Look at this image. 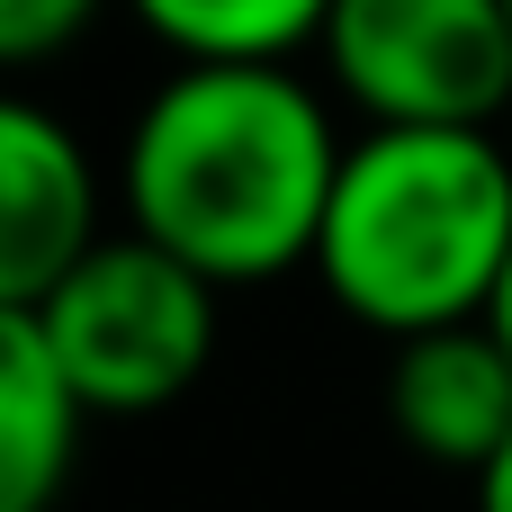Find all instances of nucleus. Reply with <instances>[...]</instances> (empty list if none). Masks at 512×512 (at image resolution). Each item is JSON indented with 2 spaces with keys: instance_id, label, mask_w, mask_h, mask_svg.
Wrapping results in <instances>:
<instances>
[{
  "instance_id": "1",
  "label": "nucleus",
  "mask_w": 512,
  "mask_h": 512,
  "mask_svg": "<svg viewBox=\"0 0 512 512\" xmlns=\"http://www.w3.org/2000/svg\"><path fill=\"white\" fill-rule=\"evenodd\" d=\"M342 153L333 99L306 72L180 63L117 144V216L216 288H261L315 261Z\"/></svg>"
},
{
  "instance_id": "3",
  "label": "nucleus",
  "mask_w": 512,
  "mask_h": 512,
  "mask_svg": "<svg viewBox=\"0 0 512 512\" xmlns=\"http://www.w3.org/2000/svg\"><path fill=\"white\" fill-rule=\"evenodd\" d=\"M216 297L225 288L207 270H189L180 252H162L126 225L99 252H81L18 315L45 333V351L63 360V378L81 387L90 414H153V405H171L207 378Z\"/></svg>"
},
{
  "instance_id": "4",
  "label": "nucleus",
  "mask_w": 512,
  "mask_h": 512,
  "mask_svg": "<svg viewBox=\"0 0 512 512\" xmlns=\"http://www.w3.org/2000/svg\"><path fill=\"white\" fill-rule=\"evenodd\" d=\"M315 63L360 126H504L512 0H333Z\"/></svg>"
},
{
  "instance_id": "2",
  "label": "nucleus",
  "mask_w": 512,
  "mask_h": 512,
  "mask_svg": "<svg viewBox=\"0 0 512 512\" xmlns=\"http://www.w3.org/2000/svg\"><path fill=\"white\" fill-rule=\"evenodd\" d=\"M504 261H512L504 126H360L306 270L351 324L414 342L441 324H477L495 306Z\"/></svg>"
},
{
  "instance_id": "11",
  "label": "nucleus",
  "mask_w": 512,
  "mask_h": 512,
  "mask_svg": "<svg viewBox=\"0 0 512 512\" xmlns=\"http://www.w3.org/2000/svg\"><path fill=\"white\" fill-rule=\"evenodd\" d=\"M486 324L504 333V351H512V261H504V279H495V306H486Z\"/></svg>"
},
{
  "instance_id": "6",
  "label": "nucleus",
  "mask_w": 512,
  "mask_h": 512,
  "mask_svg": "<svg viewBox=\"0 0 512 512\" xmlns=\"http://www.w3.org/2000/svg\"><path fill=\"white\" fill-rule=\"evenodd\" d=\"M387 423H396V441L414 459L477 477L512 441V351H504V333L477 315V324H441V333L396 342V360H387Z\"/></svg>"
},
{
  "instance_id": "10",
  "label": "nucleus",
  "mask_w": 512,
  "mask_h": 512,
  "mask_svg": "<svg viewBox=\"0 0 512 512\" xmlns=\"http://www.w3.org/2000/svg\"><path fill=\"white\" fill-rule=\"evenodd\" d=\"M468 486H477V512H512V441L477 468V477H468Z\"/></svg>"
},
{
  "instance_id": "9",
  "label": "nucleus",
  "mask_w": 512,
  "mask_h": 512,
  "mask_svg": "<svg viewBox=\"0 0 512 512\" xmlns=\"http://www.w3.org/2000/svg\"><path fill=\"white\" fill-rule=\"evenodd\" d=\"M99 9H108V0H0V54H9V63H45V54H63L72 36H90Z\"/></svg>"
},
{
  "instance_id": "7",
  "label": "nucleus",
  "mask_w": 512,
  "mask_h": 512,
  "mask_svg": "<svg viewBox=\"0 0 512 512\" xmlns=\"http://www.w3.org/2000/svg\"><path fill=\"white\" fill-rule=\"evenodd\" d=\"M81 387L45 351V333L0 306V512H54V495L81 468Z\"/></svg>"
},
{
  "instance_id": "5",
  "label": "nucleus",
  "mask_w": 512,
  "mask_h": 512,
  "mask_svg": "<svg viewBox=\"0 0 512 512\" xmlns=\"http://www.w3.org/2000/svg\"><path fill=\"white\" fill-rule=\"evenodd\" d=\"M99 243H108L99 162L54 108L9 99L0 108V306H36Z\"/></svg>"
},
{
  "instance_id": "8",
  "label": "nucleus",
  "mask_w": 512,
  "mask_h": 512,
  "mask_svg": "<svg viewBox=\"0 0 512 512\" xmlns=\"http://www.w3.org/2000/svg\"><path fill=\"white\" fill-rule=\"evenodd\" d=\"M171 63H297L315 54L333 0H117Z\"/></svg>"
}]
</instances>
